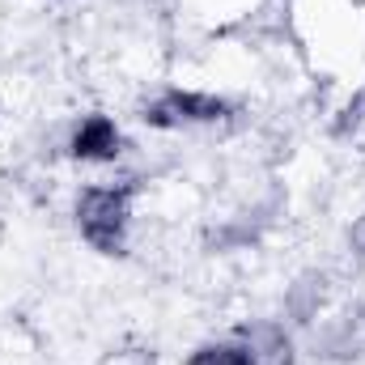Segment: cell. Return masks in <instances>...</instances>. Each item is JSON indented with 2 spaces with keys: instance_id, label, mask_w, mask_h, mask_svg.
I'll return each instance as SVG.
<instances>
[{
  "instance_id": "cell-1",
  "label": "cell",
  "mask_w": 365,
  "mask_h": 365,
  "mask_svg": "<svg viewBox=\"0 0 365 365\" xmlns=\"http://www.w3.org/2000/svg\"><path fill=\"white\" fill-rule=\"evenodd\" d=\"M132 182H98L86 187L77 200V225L81 238L102 255H123L128 247V221H132Z\"/></svg>"
},
{
  "instance_id": "cell-2",
  "label": "cell",
  "mask_w": 365,
  "mask_h": 365,
  "mask_svg": "<svg viewBox=\"0 0 365 365\" xmlns=\"http://www.w3.org/2000/svg\"><path fill=\"white\" fill-rule=\"evenodd\" d=\"M230 106L212 93H195V90H170L162 102L145 106V123L149 128H182V123H217L225 119Z\"/></svg>"
},
{
  "instance_id": "cell-3",
  "label": "cell",
  "mask_w": 365,
  "mask_h": 365,
  "mask_svg": "<svg viewBox=\"0 0 365 365\" xmlns=\"http://www.w3.org/2000/svg\"><path fill=\"white\" fill-rule=\"evenodd\" d=\"M68 149H73L77 162H115L119 149H123V140H119L115 119H106V115H90V119H81V128L73 132Z\"/></svg>"
},
{
  "instance_id": "cell-4",
  "label": "cell",
  "mask_w": 365,
  "mask_h": 365,
  "mask_svg": "<svg viewBox=\"0 0 365 365\" xmlns=\"http://www.w3.org/2000/svg\"><path fill=\"white\" fill-rule=\"evenodd\" d=\"M191 365H264V357L255 344H208L191 357Z\"/></svg>"
}]
</instances>
